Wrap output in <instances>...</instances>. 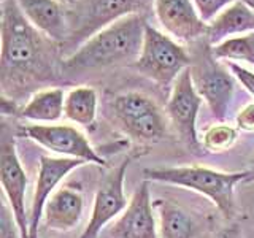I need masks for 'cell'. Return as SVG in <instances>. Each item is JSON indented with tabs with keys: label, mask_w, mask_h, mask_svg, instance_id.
<instances>
[{
	"label": "cell",
	"mask_w": 254,
	"mask_h": 238,
	"mask_svg": "<svg viewBox=\"0 0 254 238\" xmlns=\"http://www.w3.org/2000/svg\"><path fill=\"white\" fill-rule=\"evenodd\" d=\"M146 24L143 16L132 13L97 30L64 60L70 70H87L137 60L141 53Z\"/></svg>",
	"instance_id": "6da1fadb"
},
{
	"label": "cell",
	"mask_w": 254,
	"mask_h": 238,
	"mask_svg": "<svg viewBox=\"0 0 254 238\" xmlns=\"http://www.w3.org/2000/svg\"><path fill=\"white\" fill-rule=\"evenodd\" d=\"M143 175L149 182H162L194 190L208 198L227 221H232L237 214L235 187L238 182L246 181L248 170L229 173L202 165H180L145 169Z\"/></svg>",
	"instance_id": "7a4b0ae2"
},
{
	"label": "cell",
	"mask_w": 254,
	"mask_h": 238,
	"mask_svg": "<svg viewBox=\"0 0 254 238\" xmlns=\"http://www.w3.org/2000/svg\"><path fill=\"white\" fill-rule=\"evenodd\" d=\"M189 63L190 58L185 46L146 24L141 53L133 62V67L141 75L153 79L161 87H169L173 86L183 70L190 67Z\"/></svg>",
	"instance_id": "3957f363"
},
{
	"label": "cell",
	"mask_w": 254,
	"mask_h": 238,
	"mask_svg": "<svg viewBox=\"0 0 254 238\" xmlns=\"http://www.w3.org/2000/svg\"><path fill=\"white\" fill-rule=\"evenodd\" d=\"M118 127L130 138L156 143L167 135V121L157 103L141 92H124L111 103Z\"/></svg>",
	"instance_id": "277c9868"
},
{
	"label": "cell",
	"mask_w": 254,
	"mask_h": 238,
	"mask_svg": "<svg viewBox=\"0 0 254 238\" xmlns=\"http://www.w3.org/2000/svg\"><path fill=\"white\" fill-rule=\"evenodd\" d=\"M16 0H2V68L3 73L27 70L35 62L40 38Z\"/></svg>",
	"instance_id": "5b68a950"
},
{
	"label": "cell",
	"mask_w": 254,
	"mask_h": 238,
	"mask_svg": "<svg viewBox=\"0 0 254 238\" xmlns=\"http://www.w3.org/2000/svg\"><path fill=\"white\" fill-rule=\"evenodd\" d=\"M22 133L37 145L58 157L79 159L87 164L107 167V161L95 149L86 135L70 124H30L22 127Z\"/></svg>",
	"instance_id": "8992f818"
},
{
	"label": "cell",
	"mask_w": 254,
	"mask_h": 238,
	"mask_svg": "<svg viewBox=\"0 0 254 238\" xmlns=\"http://www.w3.org/2000/svg\"><path fill=\"white\" fill-rule=\"evenodd\" d=\"M133 159L135 156H127L103 179L94 197L91 218L78 238H99V235L103 234V230L111 224V221H116L127 208L130 198L126 197L124 184L127 170Z\"/></svg>",
	"instance_id": "52a82bcc"
},
{
	"label": "cell",
	"mask_w": 254,
	"mask_h": 238,
	"mask_svg": "<svg viewBox=\"0 0 254 238\" xmlns=\"http://www.w3.org/2000/svg\"><path fill=\"white\" fill-rule=\"evenodd\" d=\"M190 75L197 92L206 102L211 115L219 122H224L235 95V76L227 65H221L211 56L198 60L190 67Z\"/></svg>",
	"instance_id": "ba28073f"
},
{
	"label": "cell",
	"mask_w": 254,
	"mask_h": 238,
	"mask_svg": "<svg viewBox=\"0 0 254 238\" xmlns=\"http://www.w3.org/2000/svg\"><path fill=\"white\" fill-rule=\"evenodd\" d=\"M200 107L202 97L194 86L190 67H188L181 71L172 86L170 97L167 102V116L180 140L194 153L200 148L197 135V116Z\"/></svg>",
	"instance_id": "9c48e42d"
},
{
	"label": "cell",
	"mask_w": 254,
	"mask_h": 238,
	"mask_svg": "<svg viewBox=\"0 0 254 238\" xmlns=\"http://www.w3.org/2000/svg\"><path fill=\"white\" fill-rule=\"evenodd\" d=\"M149 184L148 179H143L133 190L121 216L103 230L108 238H161Z\"/></svg>",
	"instance_id": "30bf717a"
},
{
	"label": "cell",
	"mask_w": 254,
	"mask_h": 238,
	"mask_svg": "<svg viewBox=\"0 0 254 238\" xmlns=\"http://www.w3.org/2000/svg\"><path fill=\"white\" fill-rule=\"evenodd\" d=\"M87 162L79 159L70 157H54V156H42L38 165V175L35 181L34 197H32L30 210H29V230L30 238H38L40 224L43 219V211L48 198H50L59 184L65 179L68 175L86 165Z\"/></svg>",
	"instance_id": "8fae6325"
},
{
	"label": "cell",
	"mask_w": 254,
	"mask_h": 238,
	"mask_svg": "<svg viewBox=\"0 0 254 238\" xmlns=\"http://www.w3.org/2000/svg\"><path fill=\"white\" fill-rule=\"evenodd\" d=\"M0 182L3 197L11 206L13 214L18 221L22 238H30L29 211L26 206L27 195V173L21 164L14 141H3L0 149Z\"/></svg>",
	"instance_id": "7c38bea8"
},
{
	"label": "cell",
	"mask_w": 254,
	"mask_h": 238,
	"mask_svg": "<svg viewBox=\"0 0 254 238\" xmlns=\"http://www.w3.org/2000/svg\"><path fill=\"white\" fill-rule=\"evenodd\" d=\"M156 18L167 35L177 42H194L206 35L203 19L192 0H154Z\"/></svg>",
	"instance_id": "4fadbf2b"
},
{
	"label": "cell",
	"mask_w": 254,
	"mask_h": 238,
	"mask_svg": "<svg viewBox=\"0 0 254 238\" xmlns=\"http://www.w3.org/2000/svg\"><path fill=\"white\" fill-rule=\"evenodd\" d=\"M84 211V197L81 190L62 186L48 198L43 222L46 229L56 232H68L78 226Z\"/></svg>",
	"instance_id": "5bb4252c"
},
{
	"label": "cell",
	"mask_w": 254,
	"mask_h": 238,
	"mask_svg": "<svg viewBox=\"0 0 254 238\" xmlns=\"http://www.w3.org/2000/svg\"><path fill=\"white\" fill-rule=\"evenodd\" d=\"M254 32V8L245 0H237L222 10L206 27V38L216 46L227 38L240 37Z\"/></svg>",
	"instance_id": "9a60e30c"
},
{
	"label": "cell",
	"mask_w": 254,
	"mask_h": 238,
	"mask_svg": "<svg viewBox=\"0 0 254 238\" xmlns=\"http://www.w3.org/2000/svg\"><path fill=\"white\" fill-rule=\"evenodd\" d=\"M154 210L161 238H195L200 232V219L186 206L167 198H157L154 200Z\"/></svg>",
	"instance_id": "2e32d148"
},
{
	"label": "cell",
	"mask_w": 254,
	"mask_h": 238,
	"mask_svg": "<svg viewBox=\"0 0 254 238\" xmlns=\"http://www.w3.org/2000/svg\"><path fill=\"white\" fill-rule=\"evenodd\" d=\"M24 16L38 32L53 40H64L67 21L58 0H16Z\"/></svg>",
	"instance_id": "e0dca14e"
},
{
	"label": "cell",
	"mask_w": 254,
	"mask_h": 238,
	"mask_svg": "<svg viewBox=\"0 0 254 238\" xmlns=\"http://www.w3.org/2000/svg\"><path fill=\"white\" fill-rule=\"evenodd\" d=\"M65 94L61 87H48L38 91L19 110V118L35 124H56L64 116Z\"/></svg>",
	"instance_id": "ac0fdd59"
},
{
	"label": "cell",
	"mask_w": 254,
	"mask_h": 238,
	"mask_svg": "<svg viewBox=\"0 0 254 238\" xmlns=\"http://www.w3.org/2000/svg\"><path fill=\"white\" fill-rule=\"evenodd\" d=\"M99 97L94 87L76 86L65 94V105H64V116L70 122L89 127L97 118Z\"/></svg>",
	"instance_id": "d6986e66"
},
{
	"label": "cell",
	"mask_w": 254,
	"mask_h": 238,
	"mask_svg": "<svg viewBox=\"0 0 254 238\" xmlns=\"http://www.w3.org/2000/svg\"><path fill=\"white\" fill-rule=\"evenodd\" d=\"M145 3L146 0H95L89 13L91 24L84 32L87 34V32L100 26L103 29V26H108V24L123 18V16L137 13V8L143 6ZM89 19H87V22H89Z\"/></svg>",
	"instance_id": "ffe728a7"
},
{
	"label": "cell",
	"mask_w": 254,
	"mask_h": 238,
	"mask_svg": "<svg viewBox=\"0 0 254 238\" xmlns=\"http://www.w3.org/2000/svg\"><path fill=\"white\" fill-rule=\"evenodd\" d=\"M211 56L224 62H243L254 67V32L224 40L211 48Z\"/></svg>",
	"instance_id": "44dd1931"
},
{
	"label": "cell",
	"mask_w": 254,
	"mask_h": 238,
	"mask_svg": "<svg viewBox=\"0 0 254 238\" xmlns=\"http://www.w3.org/2000/svg\"><path fill=\"white\" fill-rule=\"evenodd\" d=\"M238 140V129L226 122L213 124L205 130L202 137V146L208 153H226Z\"/></svg>",
	"instance_id": "7402d4cb"
},
{
	"label": "cell",
	"mask_w": 254,
	"mask_h": 238,
	"mask_svg": "<svg viewBox=\"0 0 254 238\" xmlns=\"http://www.w3.org/2000/svg\"><path fill=\"white\" fill-rule=\"evenodd\" d=\"M0 238H22L19 224L5 197L0 206Z\"/></svg>",
	"instance_id": "603a6c76"
},
{
	"label": "cell",
	"mask_w": 254,
	"mask_h": 238,
	"mask_svg": "<svg viewBox=\"0 0 254 238\" xmlns=\"http://www.w3.org/2000/svg\"><path fill=\"white\" fill-rule=\"evenodd\" d=\"M192 2L203 22L210 24L222 10H226L229 5H232L237 0H192Z\"/></svg>",
	"instance_id": "cb8c5ba5"
},
{
	"label": "cell",
	"mask_w": 254,
	"mask_h": 238,
	"mask_svg": "<svg viewBox=\"0 0 254 238\" xmlns=\"http://www.w3.org/2000/svg\"><path fill=\"white\" fill-rule=\"evenodd\" d=\"M226 65L230 70V73L235 76L237 81L254 97V71L243 67L242 63H235V62H226Z\"/></svg>",
	"instance_id": "d4e9b609"
},
{
	"label": "cell",
	"mask_w": 254,
	"mask_h": 238,
	"mask_svg": "<svg viewBox=\"0 0 254 238\" xmlns=\"http://www.w3.org/2000/svg\"><path fill=\"white\" fill-rule=\"evenodd\" d=\"M235 124L238 130L254 132V102L240 108V111L235 116Z\"/></svg>",
	"instance_id": "484cf974"
},
{
	"label": "cell",
	"mask_w": 254,
	"mask_h": 238,
	"mask_svg": "<svg viewBox=\"0 0 254 238\" xmlns=\"http://www.w3.org/2000/svg\"><path fill=\"white\" fill-rule=\"evenodd\" d=\"M216 238H240V229H238L237 224H232L226 229H222L216 235Z\"/></svg>",
	"instance_id": "4316f807"
},
{
	"label": "cell",
	"mask_w": 254,
	"mask_h": 238,
	"mask_svg": "<svg viewBox=\"0 0 254 238\" xmlns=\"http://www.w3.org/2000/svg\"><path fill=\"white\" fill-rule=\"evenodd\" d=\"M254 181V157L251 161V167L248 169V177H246V181L245 182H253Z\"/></svg>",
	"instance_id": "83f0119b"
},
{
	"label": "cell",
	"mask_w": 254,
	"mask_h": 238,
	"mask_svg": "<svg viewBox=\"0 0 254 238\" xmlns=\"http://www.w3.org/2000/svg\"><path fill=\"white\" fill-rule=\"evenodd\" d=\"M246 2H248V3H250V5H251L253 8H254V0H246Z\"/></svg>",
	"instance_id": "f1b7e54d"
},
{
	"label": "cell",
	"mask_w": 254,
	"mask_h": 238,
	"mask_svg": "<svg viewBox=\"0 0 254 238\" xmlns=\"http://www.w3.org/2000/svg\"><path fill=\"white\" fill-rule=\"evenodd\" d=\"M58 2H71V0H58Z\"/></svg>",
	"instance_id": "f546056e"
},
{
	"label": "cell",
	"mask_w": 254,
	"mask_h": 238,
	"mask_svg": "<svg viewBox=\"0 0 254 238\" xmlns=\"http://www.w3.org/2000/svg\"><path fill=\"white\" fill-rule=\"evenodd\" d=\"M245 2H246V0H245Z\"/></svg>",
	"instance_id": "4dcf8cb0"
}]
</instances>
